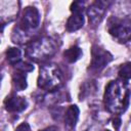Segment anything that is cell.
Masks as SVG:
<instances>
[{
	"instance_id": "cell-1",
	"label": "cell",
	"mask_w": 131,
	"mask_h": 131,
	"mask_svg": "<svg viewBox=\"0 0 131 131\" xmlns=\"http://www.w3.org/2000/svg\"><path fill=\"white\" fill-rule=\"evenodd\" d=\"M130 95L131 89L125 80L117 79L111 81L105 87L103 96L105 108L115 115L124 113L129 105Z\"/></svg>"
},
{
	"instance_id": "cell-2",
	"label": "cell",
	"mask_w": 131,
	"mask_h": 131,
	"mask_svg": "<svg viewBox=\"0 0 131 131\" xmlns=\"http://www.w3.org/2000/svg\"><path fill=\"white\" fill-rule=\"evenodd\" d=\"M57 50L55 42L48 37H41L31 41L26 47L27 56L37 62L45 61L52 57Z\"/></svg>"
},
{
	"instance_id": "cell-3",
	"label": "cell",
	"mask_w": 131,
	"mask_h": 131,
	"mask_svg": "<svg viewBox=\"0 0 131 131\" xmlns=\"http://www.w3.org/2000/svg\"><path fill=\"white\" fill-rule=\"evenodd\" d=\"M38 87L42 90L54 92L62 85V75L58 67L53 63H46L40 68L37 80Z\"/></svg>"
},
{
	"instance_id": "cell-4",
	"label": "cell",
	"mask_w": 131,
	"mask_h": 131,
	"mask_svg": "<svg viewBox=\"0 0 131 131\" xmlns=\"http://www.w3.org/2000/svg\"><path fill=\"white\" fill-rule=\"evenodd\" d=\"M108 33L119 43L131 41V18H111Z\"/></svg>"
},
{
	"instance_id": "cell-5",
	"label": "cell",
	"mask_w": 131,
	"mask_h": 131,
	"mask_svg": "<svg viewBox=\"0 0 131 131\" xmlns=\"http://www.w3.org/2000/svg\"><path fill=\"white\" fill-rule=\"evenodd\" d=\"M112 60L113 55L111 52L97 45H94L91 49V61L89 70L93 73H98L102 71Z\"/></svg>"
},
{
	"instance_id": "cell-6",
	"label": "cell",
	"mask_w": 131,
	"mask_h": 131,
	"mask_svg": "<svg viewBox=\"0 0 131 131\" xmlns=\"http://www.w3.org/2000/svg\"><path fill=\"white\" fill-rule=\"evenodd\" d=\"M40 19H41V16H40L39 10L34 6H28L24 9L17 27L24 30L25 32L31 34L32 31H34L39 27Z\"/></svg>"
},
{
	"instance_id": "cell-7",
	"label": "cell",
	"mask_w": 131,
	"mask_h": 131,
	"mask_svg": "<svg viewBox=\"0 0 131 131\" xmlns=\"http://www.w3.org/2000/svg\"><path fill=\"white\" fill-rule=\"evenodd\" d=\"M108 5H110V3L106 1L97 0V1L93 2L87 8V15L89 18V23L93 26L100 24L105 15Z\"/></svg>"
},
{
	"instance_id": "cell-8",
	"label": "cell",
	"mask_w": 131,
	"mask_h": 131,
	"mask_svg": "<svg viewBox=\"0 0 131 131\" xmlns=\"http://www.w3.org/2000/svg\"><path fill=\"white\" fill-rule=\"evenodd\" d=\"M4 105L7 112L19 113L27 108L28 101L25 97L17 96V95H9L4 100Z\"/></svg>"
},
{
	"instance_id": "cell-9",
	"label": "cell",
	"mask_w": 131,
	"mask_h": 131,
	"mask_svg": "<svg viewBox=\"0 0 131 131\" xmlns=\"http://www.w3.org/2000/svg\"><path fill=\"white\" fill-rule=\"evenodd\" d=\"M79 115H80V111H79V107L76 104L70 105L67 108V111L64 113V116H63L64 126L67 127V129L72 130V129L75 128V126L78 122V119H79Z\"/></svg>"
},
{
	"instance_id": "cell-10",
	"label": "cell",
	"mask_w": 131,
	"mask_h": 131,
	"mask_svg": "<svg viewBox=\"0 0 131 131\" xmlns=\"http://www.w3.org/2000/svg\"><path fill=\"white\" fill-rule=\"evenodd\" d=\"M84 21H85V19H84V14L83 13H80V12L72 13V15L69 17V19L67 21V25H66L67 31L75 32V31L80 30L83 27Z\"/></svg>"
},
{
	"instance_id": "cell-11",
	"label": "cell",
	"mask_w": 131,
	"mask_h": 131,
	"mask_svg": "<svg viewBox=\"0 0 131 131\" xmlns=\"http://www.w3.org/2000/svg\"><path fill=\"white\" fill-rule=\"evenodd\" d=\"M12 84H13V87L16 91L25 90L28 86L26 73L16 71L12 76Z\"/></svg>"
},
{
	"instance_id": "cell-12",
	"label": "cell",
	"mask_w": 131,
	"mask_h": 131,
	"mask_svg": "<svg viewBox=\"0 0 131 131\" xmlns=\"http://www.w3.org/2000/svg\"><path fill=\"white\" fill-rule=\"evenodd\" d=\"M82 49L78 46H72L69 49H67L63 52V58L70 62V63H74L76 62L81 56H82Z\"/></svg>"
},
{
	"instance_id": "cell-13",
	"label": "cell",
	"mask_w": 131,
	"mask_h": 131,
	"mask_svg": "<svg viewBox=\"0 0 131 131\" xmlns=\"http://www.w3.org/2000/svg\"><path fill=\"white\" fill-rule=\"evenodd\" d=\"M6 59L12 66H15L16 63L21 61V51H20V49H18L16 47H9L6 51Z\"/></svg>"
},
{
	"instance_id": "cell-14",
	"label": "cell",
	"mask_w": 131,
	"mask_h": 131,
	"mask_svg": "<svg viewBox=\"0 0 131 131\" xmlns=\"http://www.w3.org/2000/svg\"><path fill=\"white\" fill-rule=\"evenodd\" d=\"M96 90V85L94 83V81H89L85 84H83V86L81 87V92H80V99H84L85 97L91 95L92 92H94Z\"/></svg>"
},
{
	"instance_id": "cell-15",
	"label": "cell",
	"mask_w": 131,
	"mask_h": 131,
	"mask_svg": "<svg viewBox=\"0 0 131 131\" xmlns=\"http://www.w3.org/2000/svg\"><path fill=\"white\" fill-rule=\"evenodd\" d=\"M118 74H119L120 79H123L125 81L131 79V61L121 64V67L119 68Z\"/></svg>"
},
{
	"instance_id": "cell-16",
	"label": "cell",
	"mask_w": 131,
	"mask_h": 131,
	"mask_svg": "<svg viewBox=\"0 0 131 131\" xmlns=\"http://www.w3.org/2000/svg\"><path fill=\"white\" fill-rule=\"evenodd\" d=\"M14 69L18 72H23V73H28V72H32L34 70V66H32L29 62L26 61H19L18 63H16L15 66H13Z\"/></svg>"
},
{
	"instance_id": "cell-17",
	"label": "cell",
	"mask_w": 131,
	"mask_h": 131,
	"mask_svg": "<svg viewBox=\"0 0 131 131\" xmlns=\"http://www.w3.org/2000/svg\"><path fill=\"white\" fill-rule=\"evenodd\" d=\"M71 11H72L73 13H74V12L83 13V11H84V2H82V1L73 2L72 5H71Z\"/></svg>"
},
{
	"instance_id": "cell-18",
	"label": "cell",
	"mask_w": 131,
	"mask_h": 131,
	"mask_svg": "<svg viewBox=\"0 0 131 131\" xmlns=\"http://www.w3.org/2000/svg\"><path fill=\"white\" fill-rule=\"evenodd\" d=\"M14 131H31V128H30V125L27 122H24L20 125H18Z\"/></svg>"
},
{
	"instance_id": "cell-19",
	"label": "cell",
	"mask_w": 131,
	"mask_h": 131,
	"mask_svg": "<svg viewBox=\"0 0 131 131\" xmlns=\"http://www.w3.org/2000/svg\"><path fill=\"white\" fill-rule=\"evenodd\" d=\"M113 125H114V127H115V129H119V127H120V125H121V119L120 118H115L114 120H113Z\"/></svg>"
},
{
	"instance_id": "cell-20",
	"label": "cell",
	"mask_w": 131,
	"mask_h": 131,
	"mask_svg": "<svg viewBox=\"0 0 131 131\" xmlns=\"http://www.w3.org/2000/svg\"><path fill=\"white\" fill-rule=\"evenodd\" d=\"M40 131H58V128L56 126H49V127H46Z\"/></svg>"
},
{
	"instance_id": "cell-21",
	"label": "cell",
	"mask_w": 131,
	"mask_h": 131,
	"mask_svg": "<svg viewBox=\"0 0 131 131\" xmlns=\"http://www.w3.org/2000/svg\"><path fill=\"white\" fill-rule=\"evenodd\" d=\"M103 131H110V130H103Z\"/></svg>"
}]
</instances>
